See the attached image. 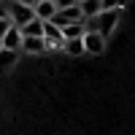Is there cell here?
Wrapping results in <instances>:
<instances>
[{
	"label": "cell",
	"instance_id": "cell-17",
	"mask_svg": "<svg viewBox=\"0 0 135 135\" xmlns=\"http://www.w3.org/2000/svg\"><path fill=\"white\" fill-rule=\"evenodd\" d=\"M122 3H124V0H122Z\"/></svg>",
	"mask_w": 135,
	"mask_h": 135
},
{
	"label": "cell",
	"instance_id": "cell-1",
	"mask_svg": "<svg viewBox=\"0 0 135 135\" xmlns=\"http://www.w3.org/2000/svg\"><path fill=\"white\" fill-rule=\"evenodd\" d=\"M116 22H119V14H116V11H100V14H95V16L84 19V27H86V30L100 32L103 38H108L111 32H114Z\"/></svg>",
	"mask_w": 135,
	"mask_h": 135
},
{
	"label": "cell",
	"instance_id": "cell-12",
	"mask_svg": "<svg viewBox=\"0 0 135 135\" xmlns=\"http://www.w3.org/2000/svg\"><path fill=\"white\" fill-rule=\"evenodd\" d=\"M16 54H19V51H14V49H0V68L16 62Z\"/></svg>",
	"mask_w": 135,
	"mask_h": 135
},
{
	"label": "cell",
	"instance_id": "cell-13",
	"mask_svg": "<svg viewBox=\"0 0 135 135\" xmlns=\"http://www.w3.org/2000/svg\"><path fill=\"white\" fill-rule=\"evenodd\" d=\"M122 6V0H100V8L103 11H116Z\"/></svg>",
	"mask_w": 135,
	"mask_h": 135
},
{
	"label": "cell",
	"instance_id": "cell-6",
	"mask_svg": "<svg viewBox=\"0 0 135 135\" xmlns=\"http://www.w3.org/2000/svg\"><path fill=\"white\" fill-rule=\"evenodd\" d=\"M0 46H3V49H14V51H19V49H22V30H19L16 25H11L8 32L0 38Z\"/></svg>",
	"mask_w": 135,
	"mask_h": 135
},
{
	"label": "cell",
	"instance_id": "cell-4",
	"mask_svg": "<svg viewBox=\"0 0 135 135\" xmlns=\"http://www.w3.org/2000/svg\"><path fill=\"white\" fill-rule=\"evenodd\" d=\"M81 41H84V51H86V54H103L108 38H103V35L95 32V30H86L84 35H81Z\"/></svg>",
	"mask_w": 135,
	"mask_h": 135
},
{
	"label": "cell",
	"instance_id": "cell-7",
	"mask_svg": "<svg viewBox=\"0 0 135 135\" xmlns=\"http://www.w3.org/2000/svg\"><path fill=\"white\" fill-rule=\"evenodd\" d=\"M32 11H35V16L41 22H49L54 14H57V6H54V0H38V3L32 6Z\"/></svg>",
	"mask_w": 135,
	"mask_h": 135
},
{
	"label": "cell",
	"instance_id": "cell-10",
	"mask_svg": "<svg viewBox=\"0 0 135 135\" xmlns=\"http://www.w3.org/2000/svg\"><path fill=\"white\" fill-rule=\"evenodd\" d=\"M19 30H22V35H43V22H41L38 16H32V19L25 22Z\"/></svg>",
	"mask_w": 135,
	"mask_h": 135
},
{
	"label": "cell",
	"instance_id": "cell-18",
	"mask_svg": "<svg viewBox=\"0 0 135 135\" xmlns=\"http://www.w3.org/2000/svg\"><path fill=\"white\" fill-rule=\"evenodd\" d=\"M0 49H3V46H0Z\"/></svg>",
	"mask_w": 135,
	"mask_h": 135
},
{
	"label": "cell",
	"instance_id": "cell-3",
	"mask_svg": "<svg viewBox=\"0 0 135 135\" xmlns=\"http://www.w3.org/2000/svg\"><path fill=\"white\" fill-rule=\"evenodd\" d=\"M43 41H46V51L49 49H62V43H65L62 30L54 22H43Z\"/></svg>",
	"mask_w": 135,
	"mask_h": 135
},
{
	"label": "cell",
	"instance_id": "cell-11",
	"mask_svg": "<svg viewBox=\"0 0 135 135\" xmlns=\"http://www.w3.org/2000/svg\"><path fill=\"white\" fill-rule=\"evenodd\" d=\"M78 8H81V16L84 19H89V16H95V14H100V0H78Z\"/></svg>",
	"mask_w": 135,
	"mask_h": 135
},
{
	"label": "cell",
	"instance_id": "cell-2",
	"mask_svg": "<svg viewBox=\"0 0 135 135\" xmlns=\"http://www.w3.org/2000/svg\"><path fill=\"white\" fill-rule=\"evenodd\" d=\"M6 8H8V16H11V22H14L16 27H22L25 22H30L35 16L32 6H25V3H19V0H6Z\"/></svg>",
	"mask_w": 135,
	"mask_h": 135
},
{
	"label": "cell",
	"instance_id": "cell-5",
	"mask_svg": "<svg viewBox=\"0 0 135 135\" xmlns=\"http://www.w3.org/2000/svg\"><path fill=\"white\" fill-rule=\"evenodd\" d=\"M25 54H43L46 51V41L43 35H22V49Z\"/></svg>",
	"mask_w": 135,
	"mask_h": 135
},
{
	"label": "cell",
	"instance_id": "cell-16",
	"mask_svg": "<svg viewBox=\"0 0 135 135\" xmlns=\"http://www.w3.org/2000/svg\"><path fill=\"white\" fill-rule=\"evenodd\" d=\"M0 16H8V8H6V0H0Z\"/></svg>",
	"mask_w": 135,
	"mask_h": 135
},
{
	"label": "cell",
	"instance_id": "cell-8",
	"mask_svg": "<svg viewBox=\"0 0 135 135\" xmlns=\"http://www.w3.org/2000/svg\"><path fill=\"white\" fill-rule=\"evenodd\" d=\"M62 51L68 54V57H81V54H86V51H84V41H81V38H65Z\"/></svg>",
	"mask_w": 135,
	"mask_h": 135
},
{
	"label": "cell",
	"instance_id": "cell-15",
	"mask_svg": "<svg viewBox=\"0 0 135 135\" xmlns=\"http://www.w3.org/2000/svg\"><path fill=\"white\" fill-rule=\"evenodd\" d=\"M78 0H54V6L57 8H68V6H76Z\"/></svg>",
	"mask_w": 135,
	"mask_h": 135
},
{
	"label": "cell",
	"instance_id": "cell-14",
	"mask_svg": "<svg viewBox=\"0 0 135 135\" xmlns=\"http://www.w3.org/2000/svg\"><path fill=\"white\" fill-rule=\"evenodd\" d=\"M11 25H14V22H11V16H0V38L8 32V27H11Z\"/></svg>",
	"mask_w": 135,
	"mask_h": 135
},
{
	"label": "cell",
	"instance_id": "cell-9",
	"mask_svg": "<svg viewBox=\"0 0 135 135\" xmlns=\"http://www.w3.org/2000/svg\"><path fill=\"white\" fill-rule=\"evenodd\" d=\"M60 30H62V38H81L84 32H86L84 19H81V22H70V25H62Z\"/></svg>",
	"mask_w": 135,
	"mask_h": 135
}]
</instances>
